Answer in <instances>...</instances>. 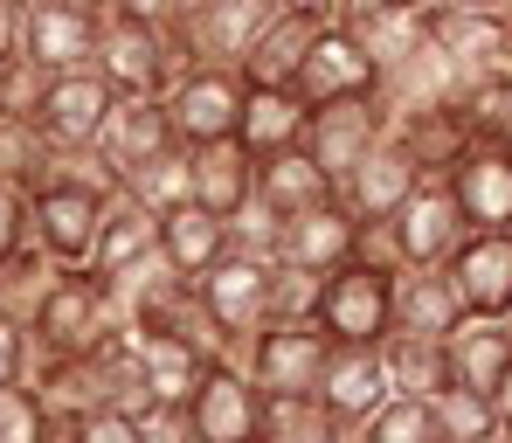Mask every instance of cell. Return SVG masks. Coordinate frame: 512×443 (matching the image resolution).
<instances>
[{
    "mask_svg": "<svg viewBox=\"0 0 512 443\" xmlns=\"http://www.w3.org/2000/svg\"><path fill=\"white\" fill-rule=\"evenodd\" d=\"M319 333L333 347H381L395 333V257L360 250L353 264H340L319 284Z\"/></svg>",
    "mask_w": 512,
    "mask_h": 443,
    "instance_id": "obj_1",
    "label": "cell"
},
{
    "mask_svg": "<svg viewBox=\"0 0 512 443\" xmlns=\"http://www.w3.org/2000/svg\"><path fill=\"white\" fill-rule=\"evenodd\" d=\"M118 333H125V319H118V298H111V284L97 270H56V284H49V298H42L35 326H28L35 354H56V360L97 354Z\"/></svg>",
    "mask_w": 512,
    "mask_h": 443,
    "instance_id": "obj_2",
    "label": "cell"
},
{
    "mask_svg": "<svg viewBox=\"0 0 512 443\" xmlns=\"http://www.w3.org/2000/svg\"><path fill=\"white\" fill-rule=\"evenodd\" d=\"M90 70L118 97H167V84L187 70V49L173 42L167 21H139V14H104L97 21V49Z\"/></svg>",
    "mask_w": 512,
    "mask_h": 443,
    "instance_id": "obj_3",
    "label": "cell"
},
{
    "mask_svg": "<svg viewBox=\"0 0 512 443\" xmlns=\"http://www.w3.org/2000/svg\"><path fill=\"white\" fill-rule=\"evenodd\" d=\"M118 194H97V187H77V180H42L28 187V243L49 250L63 270H90V250H97V229H104V208Z\"/></svg>",
    "mask_w": 512,
    "mask_h": 443,
    "instance_id": "obj_4",
    "label": "cell"
},
{
    "mask_svg": "<svg viewBox=\"0 0 512 443\" xmlns=\"http://www.w3.org/2000/svg\"><path fill=\"white\" fill-rule=\"evenodd\" d=\"M167 118L180 146H208V139H236L243 125V104H250V77L229 70V63H187L167 84Z\"/></svg>",
    "mask_w": 512,
    "mask_h": 443,
    "instance_id": "obj_5",
    "label": "cell"
},
{
    "mask_svg": "<svg viewBox=\"0 0 512 443\" xmlns=\"http://www.w3.org/2000/svg\"><path fill=\"white\" fill-rule=\"evenodd\" d=\"M194 284H201V305H208V319H215L229 360H243V347L270 326V257L229 250L222 264L208 270V277H194Z\"/></svg>",
    "mask_w": 512,
    "mask_h": 443,
    "instance_id": "obj_6",
    "label": "cell"
},
{
    "mask_svg": "<svg viewBox=\"0 0 512 443\" xmlns=\"http://www.w3.org/2000/svg\"><path fill=\"white\" fill-rule=\"evenodd\" d=\"M277 0H201L194 14H173V42L187 49V63H229L243 70V56L256 49V35L277 21Z\"/></svg>",
    "mask_w": 512,
    "mask_h": 443,
    "instance_id": "obj_7",
    "label": "cell"
},
{
    "mask_svg": "<svg viewBox=\"0 0 512 443\" xmlns=\"http://www.w3.org/2000/svg\"><path fill=\"white\" fill-rule=\"evenodd\" d=\"M381 236H388V257L409 270H443L450 264V250L471 236L464 229V215H457V201H450V187L443 180H423L388 222H381Z\"/></svg>",
    "mask_w": 512,
    "mask_h": 443,
    "instance_id": "obj_8",
    "label": "cell"
},
{
    "mask_svg": "<svg viewBox=\"0 0 512 443\" xmlns=\"http://www.w3.org/2000/svg\"><path fill=\"white\" fill-rule=\"evenodd\" d=\"M326 333L312 326V319H277V326H263L250 347H243V367H250V381L263 395H319V374H326Z\"/></svg>",
    "mask_w": 512,
    "mask_h": 443,
    "instance_id": "obj_9",
    "label": "cell"
},
{
    "mask_svg": "<svg viewBox=\"0 0 512 443\" xmlns=\"http://www.w3.org/2000/svg\"><path fill=\"white\" fill-rule=\"evenodd\" d=\"M360 250H367V222L346 208L340 194L312 201L305 215H284V236H277V264H298V270H312V277H333Z\"/></svg>",
    "mask_w": 512,
    "mask_h": 443,
    "instance_id": "obj_10",
    "label": "cell"
},
{
    "mask_svg": "<svg viewBox=\"0 0 512 443\" xmlns=\"http://www.w3.org/2000/svg\"><path fill=\"white\" fill-rule=\"evenodd\" d=\"M429 49L464 77H492L512 70V14H478V7H443L429 0Z\"/></svg>",
    "mask_w": 512,
    "mask_h": 443,
    "instance_id": "obj_11",
    "label": "cell"
},
{
    "mask_svg": "<svg viewBox=\"0 0 512 443\" xmlns=\"http://www.w3.org/2000/svg\"><path fill=\"white\" fill-rule=\"evenodd\" d=\"M388 132V111H381V97L367 90V97H333V104H312V118H305V153H312V167H326L333 187H340L360 160H367V146Z\"/></svg>",
    "mask_w": 512,
    "mask_h": 443,
    "instance_id": "obj_12",
    "label": "cell"
},
{
    "mask_svg": "<svg viewBox=\"0 0 512 443\" xmlns=\"http://www.w3.org/2000/svg\"><path fill=\"white\" fill-rule=\"evenodd\" d=\"M416 187H423V167H416V153L402 146V132L388 125V132L367 146V160L340 180V201L360 215V222H367V229H381V222H388V215L416 194Z\"/></svg>",
    "mask_w": 512,
    "mask_h": 443,
    "instance_id": "obj_13",
    "label": "cell"
},
{
    "mask_svg": "<svg viewBox=\"0 0 512 443\" xmlns=\"http://www.w3.org/2000/svg\"><path fill=\"white\" fill-rule=\"evenodd\" d=\"M443 277L457 284L464 319H506L512 312V229H471L450 250Z\"/></svg>",
    "mask_w": 512,
    "mask_h": 443,
    "instance_id": "obj_14",
    "label": "cell"
},
{
    "mask_svg": "<svg viewBox=\"0 0 512 443\" xmlns=\"http://www.w3.org/2000/svg\"><path fill=\"white\" fill-rule=\"evenodd\" d=\"M194 430L201 443H263V388L243 360H215L194 388Z\"/></svg>",
    "mask_w": 512,
    "mask_h": 443,
    "instance_id": "obj_15",
    "label": "cell"
},
{
    "mask_svg": "<svg viewBox=\"0 0 512 443\" xmlns=\"http://www.w3.org/2000/svg\"><path fill=\"white\" fill-rule=\"evenodd\" d=\"M118 90L104 84L97 70H56L49 90H42V111H35V132L49 146H97L104 118H111Z\"/></svg>",
    "mask_w": 512,
    "mask_h": 443,
    "instance_id": "obj_16",
    "label": "cell"
},
{
    "mask_svg": "<svg viewBox=\"0 0 512 443\" xmlns=\"http://www.w3.org/2000/svg\"><path fill=\"white\" fill-rule=\"evenodd\" d=\"M97 21L90 7H63V0H35L21 7V56L35 70H90V49H97Z\"/></svg>",
    "mask_w": 512,
    "mask_h": 443,
    "instance_id": "obj_17",
    "label": "cell"
},
{
    "mask_svg": "<svg viewBox=\"0 0 512 443\" xmlns=\"http://www.w3.org/2000/svg\"><path fill=\"white\" fill-rule=\"evenodd\" d=\"M374 84H381V70H374V56L360 49V35H353L346 21H326L291 90H298L305 104H333V97H367Z\"/></svg>",
    "mask_w": 512,
    "mask_h": 443,
    "instance_id": "obj_18",
    "label": "cell"
},
{
    "mask_svg": "<svg viewBox=\"0 0 512 443\" xmlns=\"http://www.w3.org/2000/svg\"><path fill=\"white\" fill-rule=\"evenodd\" d=\"M443 187H450L464 229H512V146H471L443 174Z\"/></svg>",
    "mask_w": 512,
    "mask_h": 443,
    "instance_id": "obj_19",
    "label": "cell"
},
{
    "mask_svg": "<svg viewBox=\"0 0 512 443\" xmlns=\"http://www.w3.org/2000/svg\"><path fill=\"white\" fill-rule=\"evenodd\" d=\"M167 146H180V139H173V118L160 97H118L111 118H104V132H97V153L118 167V180H132L146 160H160Z\"/></svg>",
    "mask_w": 512,
    "mask_h": 443,
    "instance_id": "obj_20",
    "label": "cell"
},
{
    "mask_svg": "<svg viewBox=\"0 0 512 443\" xmlns=\"http://www.w3.org/2000/svg\"><path fill=\"white\" fill-rule=\"evenodd\" d=\"M388 360L381 347H326V374H319V402L333 409V423H367L388 402Z\"/></svg>",
    "mask_w": 512,
    "mask_h": 443,
    "instance_id": "obj_21",
    "label": "cell"
},
{
    "mask_svg": "<svg viewBox=\"0 0 512 443\" xmlns=\"http://www.w3.org/2000/svg\"><path fill=\"white\" fill-rule=\"evenodd\" d=\"M395 132H402V146L416 153L423 180H443L464 153H471V146H478V132H471V118H464V104H457V97H436V104L402 111V118H395Z\"/></svg>",
    "mask_w": 512,
    "mask_h": 443,
    "instance_id": "obj_22",
    "label": "cell"
},
{
    "mask_svg": "<svg viewBox=\"0 0 512 443\" xmlns=\"http://www.w3.org/2000/svg\"><path fill=\"white\" fill-rule=\"evenodd\" d=\"M132 360H139V388L146 402H194V388L208 381L215 354L173 333H132Z\"/></svg>",
    "mask_w": 512,
    "mask_h": 443,
    "instance_id": "obj_23",
    "label": "cell"
},
{
    "mask_svg": "<svg viewBox=\"0 0 512 443\" xmlns=\"http://www.w3.org/2000/svg\"><path fill=\"white\" fill-rule=\"evenodd\" d=\"M443 354H450V388H464V395H499V381L512 374V326L506 319H464V326L443 340Z\"/></svg>",
    "mask_w": 512,
    "mask_h": 443,
    "instance_id": "obj_24",
    "label": "cell"
},
{
    "mask_svg": "<svg viewBox=\"0 0 512 443\" xmlns=\"http://www.w3.org/2000/svg\"><path fill=\"white\" fill-rule=\"evenodd\" d=\"M160 257V215L146 208V201H132V194H118L111 208H104V229H97V250H90V270L111 284V277H125V270L153 264Z\"/></svg>",
    "mask_w": 512,
    "mask_h": 443,
    "instance_id": "obj_25",
    "label": "cell"
},
{
    "mask_svg": "<svg viewBox=\"0 0 512 443\" xmlns=\"http://www.w3.org/2000/svg\"><path fill=\"white\" fill-rule=\"evenodd\" d=\"M236 243H229V215L201 208V201H180L160 215V257H167L180 277H208Z\"/></svg>",
    "mask_w": 512,
    "mask_h": 443,
    "instance_id": "obj_26",
    "label": "cell"
},
{
    "mask_svg": "<svg viewBox=\"0 0 512 443\" xmlns=\"http://www.w3.org/2000/svg\"><path fill=\"white\" fill-rule=\"evenodd\" d=\"M464 326V298L443 270H409L395 264V333H423V340H450Z\"/></svg>",
    "mask_w": 512,
    "mask_h": 443,
    "instance_id": "obj_27",
    "label": "cell"
},
{
    "mask_svg": "<svg viewBox=\"0 0 512 443\" xmlns=\"http://www.w3.org/2000/svg\"><path fill=\"white\" fill-rule=\"evenodd\" d=\"M187 167H194V201L215 208V215H236L256 194V153L243 139H208V146H187Z\"/></svg>",
    "mask_w": 512,
    "mask_h": 443,
    "instance_id": "obj_28",
    "label": "cell"
},
{
    "mask_svg": "<svg viewBox=\"0 0 512 443\" xmlns=\"http://www.w3.org/2000/svg\"><path fill=\"white\" fill-rule=\"evenodd\" d=\"M305 118H312V104H305L298 90H284V84H250V104H243L236 139L250 146L256 160H270V153L305 146Z\"/></svg>",
    "mask_w": 512,
    "mask_h": 443,
    "instance_id": "obj_29",
    "label": "cell"
},
{
    "mask_svg": "<svg viewBox=\"0 0 512 443\" xmlns=\"http://www.w3.org/2000/svg\"><path fill=\"white\" fill-rule=\"evenodd\" d=\"M333 194H340L333 174H326V167H312V153H305V146L256 160V201H263L270 215H305L312 201H333Z\"/></svg>",
    "mask_w": 512,
    "mask_h": 443,
    "instance_id": "obj_30",
    "label": "cell"
},
{
    "mask_svg": "<svg viewBox=\"0 0 512 443\" xmlns=\"http://www.w3.org/2000/svg\"><path fill=\"white\" fill-rule=\"evenodd\" d=\"M319 28L326 21H305V14H277L263 35H256V49L243 56V77L250 84H298V70H305V56H312V42H319Z\"/></svg>",
    "mask_w": 512,
    "mask_h": 443,
    "instance_id": "obj_31",
    "label": "cell"
},
{
    "mask_svg": "<svg viewBox=\"0 0 512 443\" xmlns=\"http://www.w3.org/2000/svg\"><path fill=\"white\" fill-rule=\"evenodd\" d=\"M353 35L374 56V70H402L409 56L429 49V0H402V7H388L374 21H353Z\"/></svg>",
    "mask_w": 512,
    "mask_h": 443,
    "instance_id": "obj_32",
    "label": "cell"
},
{
    "mask_svg": "<svg viewBox=\"0 0 512 443\" xmlns=\"http://www.w3.org/2000/svg\"><path fill=\"white\" fill-rule=\"evenodd\" d=\"M381 360H388V388H395V395H443V388H450V354H443V340L388 333V340H381Z\"/></svg>",
    "mask_w": 512,
    "mask_h": 443,
    "instance_id": "obj_33",
    "label": "cell"
},
{
    "mask_svg": "<svg viewBox=\"0 0 512 443\" xmlns=\"http://www.w3.org/2000/svg\"><path fill=\"white\" fill-rule=\"evenodd\" d=\"M56 257L49 250H35V243H21L7 264H0V319H14L21 333L35 326V312H42V298H49V284H56Z\"/></svg>",
    "mask_w": 512,
    "mask_h": 443,
    "instance_id": "obj_34",
    "label": "cell"
},
{
    "mask_svg": "<svg viewBox=\"0 0 512 443\" xmlns=\"http://www.w3.org/2000/svg\"><path fill=\"white\" fill-rule=\"evenodd\" d=\"M263 443H340V423L319 395H263Z\"/></svg>",
    "mask_w": 512,
    "mask_h": 443,
    "instance_id": "obj_35",
    "label": "cell"
},
{
    "mask_svg": "<svg viewBox=\"0 0 512 443\" xmlns=\"http://www.w3.org/2000/svg\"><path fill=\"white\" fill-rule=\"evenodd\" d=\"M457 104L478 132V146H512V70H492V77H464L457 84Z\"/></svg>",
    "mask_w": 512,
    "mask_h": 443,
    "instance_id": "obj_36",
    "label": "cell"
},
{
    "mask_svg": "<svg viewBox=\"0 0 512 443\" xmlns=\"http://www.w3.org/2000/svg\"><path fill=\"white\" fill-rule=\"evenodd\" d=\"M429 402H436V437H443V443H499V437H506V423H499L492 395L443 388V395H429Z\"/></svg>",
    "mask_w": 512,
    "mask_h": 443,
    "instance_id": "obj_37",
    "label": "cell"
},
{
    "mask_svg": "<svg viewBox=\"0 0 512 443\" xmlns=\"http://www.w3.org/2000/svg\"><path fill=\"white\" fill-rule=\"evenodd\" d=\"M125 194H132V201H146L153 215H167V208H180V201H194V167H187V146H167L160 160H146L139 174L125 180Z\"/></svg>",
    "mask_w": 512,
    "mask_h": 443,
    "instance_id": "obj_38",
    "label": "cell"
},
{
    "mask_svg": "<svg viewBox=\"0 0 512 443\" xmlns=\"http://www.w3.org/2000/svg\"><path fill=\"white\" fill-rule=\"evenodd\" d=\"M49 174V139L28 118H0V187H42Z\"/></svg>",
    "mask_w": 512,
    "mask_h": 443,
    "instance_id": "obj_39",
    "label": "cell"
},
{
    "mask_svg": "<svg viewBox=\"0 0 512 443\" xmlns=\"http://www.w3.org/2000/svg\"><path fill=\"white\" fill-rule=\"evenodd\" d=\"M319 284H326V277H312V270H298V264H270V326H277V319H291V326L312 319V312H319ZM312 326H319V319H312Z\"/></svg>",
    "mask_w": 512,
    "mask_h": 443,
    "instance_id": "obj_40",
    "label": "cell"
},
{
    "mask_svg": "<svg viewBox=\"0 0 512 443\" xmlns=\"http://www.w3.org/2000/svg\"><path fill=\"white\" fill-rule=\"evenodd\" d=\"M42 90H49V70H35L28 56H7V63H0V118H28V125H35Z\"/></svg>",
    "mask_w": 512,
    "mask_h": 443,
    "instance_id": "obj_41",
    "label": "cell"
},
{
    "mask_svg": "<svg viewBox=\"0 0 512 443\" xmlns=\"http://www.w3.org/2000/svg\"><path fill=\"white\" fill-rule=\"evenodd\" d=\"M132 423H139V443H201L194 402H139Z\"/></svg>",
    "mask_w": 512,
    "mask_h": 443,
    "instance_id": "obj_42",
    "label": "cell"
},
{
    "mask_svg": "<svg viewBox=\"0 0 512 443\" xmlns=\"http://www.w3.org/2000/svg\"><path fill=\"white\" fill-rule=\"evenodd\" d=\"M42 423H49V409H42V395L28 381L0 388V443H42Z\"/></svg>",
    "mask_w": 512,
    "mask_h": 443,
    "instance_id": "obj_43",
    "label": "cell"
},
{
    "mask_svg": "<svg viewBox=\"0 0 512 443\" xmlns=\"http://www.w3.org/2000/svg\"><path fill=\"white\" fill-rule=\"evenodd\" d=\"M77 443H139V423H132V409H97L77 423Z\"/></svg>",
    "mask_w": 512,
    "mask_h": 443,
    "instance_id": "obj_44",
    "label": "cell"
},
{
    "mask_svg": "<svg viewBox=\"0 0 512 443\" xmlns=\"http://www.w3.org/2000/svg\"><path fill=\"white\" fill-rule=\"evenodd\" d=\"M28 243V194L21 187H0V264Z\"/></svg>",
    "mask_w": 512,
    "mask_h": 443,
    "instance_id": "obj_45",
    "label": "cell"
},
{
    "mask_svg": "<svg viewBox=\"0 0 512 443\" xmlns=\"http://www.w3.org/2000/svg\"><path fill=\"white\" fill-rule=\"evenodd\" d=\"M21 381H28V333L0 319V388H21Z\"/></svg>",
    "mask_w": 512,
    "mask_h": 443,
    "instance_id": "obj_46",
    "label": "cell"
},
{
    "mask_svg": "<svg viewBox=\"0 0 512 443\" xmlns=\"http://www.w3.org/2000/svg\"><path fill=\"white\" fill-rule=\"evenodd\" d=\"M104 14H139V21H173V14H180V0H111Z\"/></svg>",
    "mask_w": 512,
    "mask_h": 443,
    "instance_id": "obj_47",
    "label": "cell"
},
{
    "mask_svg": "<svg viewBox=\"0 0 512 443\" xmlns=\"http://www.w3.org/2000/svg\"><path fill=\"white\" fill-rule=\"evenodd\" d=\"M7 56H21V7L0 0V63H7Z\"/></svg>",
    "mask_w": 512,
    "mask_h": 443,
    "instance_id": "obj_48",
    "label": "cell"
},
{
    "mask_svg": "<svg viewBox=\"0 0 512 443\" xmlns=\"http://www.w3.org/2000/svg\"><path fill=\"white\" fill-rule=\"evenodd\" d=\"M284 14H305V21H340V0H277Z\"/></svg>",
    "mask_w": 512,
    "mask_h": 443,
    "instance_id": "obj_49",
    "label": "cell"
},
{
    "mask_svg": "<svg viewBox=\"0 0 512 443\" xmlns=\"http://www.w3.org/2000/svg\"><path fill=\"white\" fill-rule=\"evenodd\" d=\"M388 7H402V0H340V21H374V14H388Z\"/></svg>",
    "mask_w": 512,
    "mask_h": 443,
    "instance_id": "obj_50",
    "label": "cell"
},
{
    "mask_svg": "<svg viewBox=\"0 0 512 443\" xmlns=\"http://www.w3.org/2000/svg\"><path fill=\"white\" fill-rule=\"evenodd\" d=\"M492 409H499V423H506V430H512V374H506V381H499V395H492Z\"/></svg>",
    "mask_w": 512,
    "mask_h": 443,
    "instance_id": "obj_51",
    "label": "cell"
},
{
    "mask_svg": "<svg viewBox=\"0 0 512 443\" xmlns=\"http://www.w3.org/2000/svg\"><path fill=\"white\" fill-rule=\"evenodd\" d=\"M443 7H478V14H512V0H443Z\"/></svg>",
    "mask_w": 512,
    "mask_h": 443,
    "instance_id": "obj_52",
    "label": "cell"
},
{
    "mask_svg": "<svg viewBox=\"0 0 512 443\" xmlns=\"http://www.w3.org/2000/svg\"><path fill=\"white\" fill-rule=\"evenodd\" d=\"M194 7H201V0H180V14H194Z\"/></svg>",
    "mask_w": 512,
    "mask_h": 443,
    "instance_id": "obj_53",
    "label": "cell"
},
{
    "mask_svg": "<svg viewBox=\"0 0 512 443\" xmlns=\"http://www.w3.org/2000/svg\"><path fill=\"white\" fill-rule=\"evenodd\" d=\"M7 7H35V0H7Z\"/></svg>",
    "mask_w": 512,
    "mask_h": 443,
    "instance_id": "obj_54",
    "label": "cell"
},
{
    "mask_svg": "<svg viewBox=\"0 0 512 443\" xmlns=\"http://www.w3.org/2000/svg\"><path fill=\"white\" fill-rule=\"evenodd\" d=\"M499 443H512V430H506V437H499Z\"/></svg>",
    "mask_w": 512,
    "mask_h": 443,
    "instance_id": "obj_55",
    "label": "cell"
},
{
    "mask_svg": "<svg viewBox=\"0 0 512 443\" xmlns=\"http://www.w3.org/2000/svg\"><path fill=\"white\" fill-rule=\"evenodd\" d=\"M506 326H512V312H506Z\"/></svg>",
    "mask_w": 512,
    "mask_h": 443,
    "instance_id": "obj_56",
    "label": "cell"
}]
</instances>
